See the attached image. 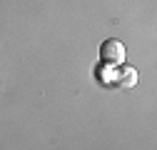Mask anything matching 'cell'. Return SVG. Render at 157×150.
<instances>
[{
	"label": "cell",
	"mask_w": 157,
	"mask_h": 150,
	"mask_svg": "<svg viewBox=\"0 0 157 150\" xmlns=\"http://www.w3.org/2000/svg\"><path fill=\"white\" fill-rule=\"evenodd\" d=\"M117 70H115V85L117 88H132V85H137V70L135 68H130V65H115Z\"/></svg>",
	"instance_id": "2"
},
{
	"label": "cell",
	"mask_w": 157,
	"mask_h": 150,
	"mask_svg": "<svg viewBox=\"0 0 157 150\" xmlns=\"http://www.w3.org/2000/svg\"><path fill=\"white\" fill-rule=\"evenodd\" d=\"M95 78H97V83H102V85H115V70L110 68V65H97L95 68Z\"/></svg>",
	"instance_id": "3"
},
{
	"label": "cell",
	"mask_w": 157,
	"mask_h": 150,
	"mask_svg": "<svg viewBox=\"0 0 157 150\" xmlns=\"http://www.w3.org/2000/svg\"><path fill=\"white\" fill-rule=\"evenodd\" d=\"M100 63L102 65H122L125 63V45L120 40H115V38H110V40H105L100 45Z\"/></svg>",
	"instance_id": "1"
}]
</instances>
